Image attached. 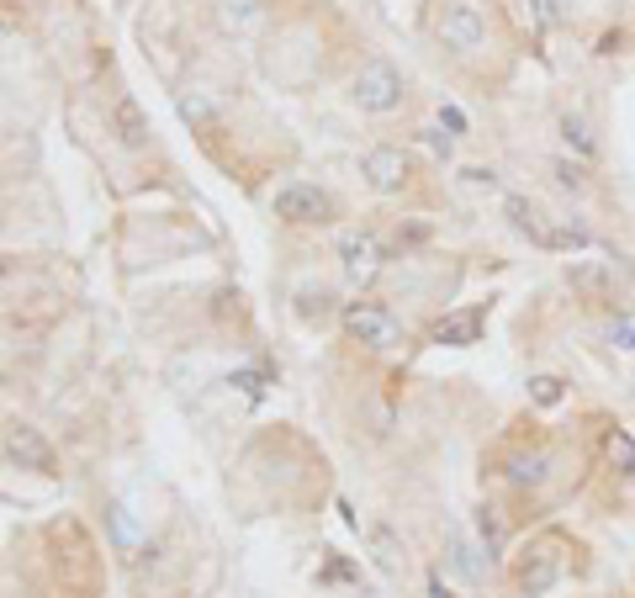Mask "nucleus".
I'll list each match as a JSON object with an SVG mask.
<instances>
[{"instance_id": "aec40b11", "label": "nucleus", "mask_w": 635, "mask_h": 598, "mask_svg": "<svg viewBox=\"0 0 635 598\" xmlns=\"http://www.w3.org/2000/svg\"><path fill=\"white\" fill-rule=\"evenodd\" d=\"M566 393V382L561 376H530V402H540V408H556Z\"/></svg>"}, {"instance_id": "ddd939ff", "label": "nucleus", "mask_w": 635, "mask_h": 598, "mask_svg": "<svg viewBox=\"0 0 635 598\" xmlns=\"http://www.w3.org/2000/svg\"><path fill=\"white\" fill-rule=\"evenodd\" d=\"M503 212H509L514 234H524L530 244H546V249H551V228H540V223H535V212H530V201L524 197H503Z\"/></svg>"}, {"instance_id": "2eb2a0df", "label": "nucleus", "mask_w": 635, "mask_h": 598, "mask_svg": "<svg viewBox=\"0 0 635 598\" xmlns=\"http://www.w3.org/2000/svg\"><path fill=\"white\" fill-rule=\"evenodd\" d=\"M566 276H572V286H577V291H588V297H603V291L614 286V281H609V271H603L598 260H572V271H566Z\"/></svg>"}, {"instance_id": "393cba45", "label": "nucleus", "mask_w": 635, "mask_h": 598, "mask_svg": "<svg viewBox=\"0 0 635 598\" xmlns=\"http://www.w3.org/2000/svg\"><path fill=\"white\" fill-rule=\"evenodd\" d=\"M234 387H244L249 398H265V376L260 371H234Z\"/></svg>"}, {"instance_id": "0eeeda50", "label": "nucleus", "mask_w": 635, "mask_h": 598, "mask_svg": "<svg viewBox=\"0 0 635 598\" xmlns=\"http://www.w3.org/2000/svg\"><path fill=\"white\" fill-rule=\"evenodd\" d=\"M365 180H371V191H382V197H393L408 186V160H402V149H371L365 154Z\"/></svg>"}, {"instance_id": "f03ea898", "label": "nucleus", "mask_w": 635, "mask_h": 598, "mask_svg": "<svg viewBox=\"0 0 635 598\" xmlns=\"http://www.w3.org/2000/svg\"><path fill=\"white\" fill-rule=\"evenodd\" d=\"M339 323H345V334H350V339L371 345V350H393L397 339H402V328L393 323V313H387V308H376V302H350V308L339 313Z\"/></svg>"}, {"instance_id": "cd10ccee", "label": "nucleus", "mask_w": 635, "mask_h": 598, "mask_svg": "<svg viewBox=\"0 0 635 598\" xmlns=\"http://www.w3.org/2000/svg\"><path fill=\"white\" fill-rule=\"evenodd\" d=\"M424 144L435 149L439 160H450V138H445V133H424Z\"/></svg>"}, {"instance_id": "412c9836", "label": "nucleus", "mask_w": 635, "mask_h": 598, "mask_svg": "<svg viewBox=\"0 0 635 598\" xmlns=\"http://www.w3.org/2000/svg\"><path fill=\"white\" fill-rule=\"evenodd\" d=\"M180 117L191 122V127H212V101H207L201 90H191V96H180Z\"/></svg>"}, {"instance_id": "f8f14e48", "label": "nucleus", "mask_w": 635, "mask_h": 598, "mask_svg": "<svg viewBox=\"0 0 635 598\" xmlns=\"http://www.w3.org/2000/svg\"><path fill=\"white\" fill-rule=\"evenodd\" d=\"M107 530H112L117 551H138V546H144V530H138V519H133L127 503H112V509H107Z\"/></svg>"}, {"instance_id": "1a4fd4ad", "label": "nucleus", "mask_w": 635, "mask_h": 598, "mask_svg": "<svg viewBox=\"0 0 635 598\" xmlns=\"http://www.w3.org/2000/svg\"><path fill=\"white\" fill-rule=\"evenodd\" d=\"M429 339L435 345H456V350H466L482 339V308H466V313H450V319H439L429 328Z\"/></svg>"}, {"instance_id": "bb28decb", "label": "nucleus", "mask_w": 635, "mask_h": 598, "mask_svg": "<svg viewBox=\"0 0 635 598\" xmlns=\"http://www.w3.org/2000/svg\"><path fill=\"white\" fill-rule=\"evenodd\" d=\"M439 122H445L450 133H466V112H461V107H439Z\"/></svg>"}, {"instance_id": "a878e982", "label": "nucleus", "mask_w": 635, "mask_h": 598, "mask_svg": "<svg viewBox=\"0 0 635 598\" xmlns=\"http://www.w3.org/2000/svg\"><path fill=\"white\" fill-rule=\"evenodd\" d=\"M535 16L540 27H561V0H535Z\"/></svg>"}, {"instance_id": "7ed1b4c3", "label": "nucleus", "mask_w": 635, "mask_h": 598, "mask_svg": "<svg viewBox=\"0 0 635 598\" xmlns=\"http://www.w3.org/2000/svg\"><path fill=\"white\" fill-rule=\"evenodd\" d=\"M439 42L445 48H456V53H476L482 42H487V22H482V11L476 5H445V16H439Z\"/></svg>"}, {"instance_id": "5701e85b", "label": "nucleus", "mask_w": 635, "mask_h": 598, "mask_svg": "<svg viewBox=\"0 0 635 598\" xmlns=\"http://www.w3.org/2000/svg\"><path fill=\"white\" fill-rule=\"evenodd\" d=\"M609 339L635 356V313H614V319H609Z\"/></svg>"}, {"instance_id": "f3484780", "label": "nucleus", "mask_w": 635, "mask_h": 598, "mask_svg": "<svg viewBox=\"0 0 635 598\" xmlns=\"http://www.w3.org/2000/svg\"><path fill=\"white\" fill-rule=\"evenodd\" d=\"M260 11H265V0H223V22L244 33V27H254L260 22Z\"/></svg>"}, {"instance_id": "c756f323", "label": "nucleus", "mask_w": 635, "mask_h": 598, "mask_svg": "<svg viewBox=\"0 0 635 598\" xmlns=\"http://www.w3.org/2000/svg\"><path fill=\"white\" fill-rule=\"evenodd\" d=\"M429 598H450V594H445V583H439V577H429Z\"/></svg>"}, {"instance_id": "6ab92c4d", "label": "nucleus", "mask_w": 635, "mask_h": 598, "mask_svg": "<svg viewBox=\"0 0 635 598\" xmlns=\"http://www.w3.org/2000/svg\"><path fill=\"white\" fill-rule=\"evenodd\" d=\"M450 566H456L466 583H482V561H476V551L461 540V535H450Z\"/></svg>"}, {"instance_id": "6e6552de", "label": "nucleus", "mask_w": 635, "mask_h": 598, "mask_svg": "<svg viewBox=\"0 0 635 598\" xmlns=\"http://www.w3.org/2000/svg\"><path fill=\"white\" fill-rule=\"evenodd\" d=\"M556 572H561V561H556V546L546 540V546H535L530 551V561H524V572H519V588H524V598H540L556 588Z\"/></svg>"}, {"instance_id": "b1692460", "label": "nucleus", "mask_w": 635, "mask_h": 598, "mask_svg": "<svg viewBox=\"0 0 635 598\" xmlns=\"http://www.w3.org/2000/svg\"><path fill=\"white\" fill-rule=\"evenodd\" d=\"M551 170H556V180H561L566 191H583V186H588V170H583V164H572V160H556Z\"/></svg>"}, {"instance_id": "9d476101", "label": "nucleus", "mask_w": 635, "mask_h": 598, "mask_svg": "<svg viewBox=\"0 0 635 598\" xmlns=\"http://www.w3.org/2000/svg\"><path fill=\"white\" fill-rule=\"evenodd\" d=\"M503 477L514 482V487H540V482L551 477V450H514L503 461Z\"/></svg>"}, {"instance_id": "dca6fc26", "label": "nucleus", "mask_w": 635, "mask_h": 598, "mask_svg": "<svg viewBox=\"0 0 635 598\" xmlns=\"http://www.w3.org/2000/svg\"><path fill=\"white\" fill-rule=\"evenodd\" d=\"M561 138H566V149H577V154H583V160H594V133H588V122L583 117H572V112H566V117H561Z\"/></svg>"}, {"instance_id": "4468645a", "label": "nucleus", "mask_w": 635, "mask_h": 598, "mask_svg": "<svg viewBox=\"0 0 635 598\" xmlns=\"http://www.w3.org/2000/svg\"><path fill=\"white\" fill-rule=\"evenodd\" d=\"M603 456H609V466L620 472V477H635V439L625 429H609L603 435Z\"/></svg>"}, {"instance_id": "f257e3e1", "label": "nucleus", "mask_w": 635, "mask_h": 598, "mask_svg": "<svg viewBox=\"0 0 635 598\" xmlns=\"http://www.w3.org/2000/svg\"><path fill=\"white\" fill-rule=\"evenodd\" d=\"M350 96H356L360 112H393L397 101H402V75H397L387 59H365Z\"/></svg>"}, {"instance_id": "9b49d317", "label": "nucleus", "mask_w": 635, "mask_h": 598, "mask_svg": "<svg viewBox=\"0 0 635 598\" xmlns=\"http://www.w3.org/2000/svg\"><path fill=\"white\" fill-rule=\"evenodd\" d=\"M112 117H117V138L127 144V149H144V144H149V122H144V112H138L133 96H122Z\"/></svg>"}, {"instance_id": "c85d7f7f", "label": "nucleus", "mask_w": 635, "mask_h": 598, "mask_svg": "<svg viewBox=\"0 0 635 598\" xmlns=\"http://www.w3.org/2000/svg\"><path fill=\"white\" fill-rule=\"evenodd\" d=\"M466 180H472V186H498V175H493V170H482V164L466 170Z\"/></svg>"}, {"instance_id": "a211bd4d", "label": "nucleus", "mask_w": 635, "mask_h": 598, "mask_svg": "<svg viewBox=\"0 0 635 598\" xmlns=\"http://www.w3.org/2000/svg\"><path fill=\"white\" fill-rule=\"evenodd\" d=\"M476 535H482L487 557H498V551H503V519H498V509H476Z\"/></svg>"}, {"instance_id": "423d86ee", "label": "nucleus", "mask_w": 635, "mask_h": 598, "mask_svg": "<svg viewBox=\"0 0 635 598\" xmlns=\"http://www.w3.org/2000/svg\"><path fill=\"white\" fill-rule=\"evenodd\" d=\"M328 197L318 186H281L276 191V217L286 223H328Z\"/></svg>"}, {"instance_id": "4be33fe9", "label": "nucleus", "mask_w": 635, "mask_h": 598, "mask_svg": "<svg viewBox=\"0 0 635 598\" xmlns=\"http://www.w3.org/2000/svg\"><path fill=\"white\" fill-rule=\"evenodd\" d=\"M328 302H334V297H328V291H323V286H308V291H297V313H302V319H323V313H328Z\"/></svg>"}, {"instance_id": "39448f33", "label": "nucleus", "mask_w": 635, "mask_h": 598, "mask_svg": "<svg viewBox=\"0 0 635 598\" xmlns=\"http://www.w3.org/2000/svg\"><path fill=\"white\" fill-rule=\"evenodd\" d=\"M5 461L22 466V472H53V445L27 424H11L5 429Z\"/></svg>"}, {"instance_id": "20e7f679", "label": "nucleus", "mask_w": 635, "mask_h": 598, "mask_svg": "<svg viewBox=\"0 0 635 598\" xmlns=\"http://www.w3.org/2000/svg\"><path fill=\"white\" fill-rule=\"evenodd\" d=\"M339 265H345V281H350V286H371L376 271H382V244L371 239V234H360V228H350V234L339 239Z\"/></svg>"}]
</instances>
